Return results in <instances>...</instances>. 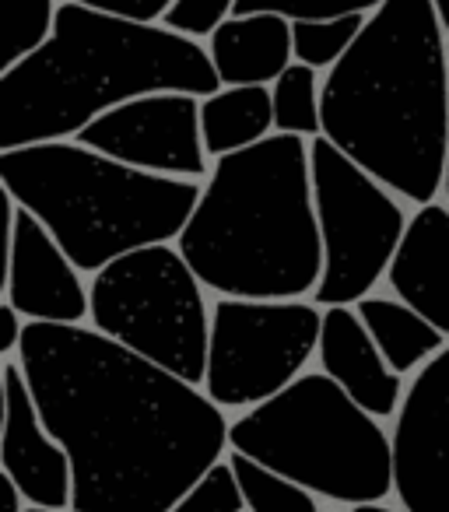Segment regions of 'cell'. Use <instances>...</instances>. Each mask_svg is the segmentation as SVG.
Listing matches in <instances>:
<instances>
[{
	"label": "cell",
	"mask_w": 449,
	"mask_h": 512,
	"mask_svg": "<svg viewBox=\"0 0 449 512\" xmlns=\"http://www.w3.org/2000/svg\"><path fill=\"white\" fill-rule=\"evenodd\" d=\"M442 186H446V193H449V151H446V179H442Z\"/></svg>",
	"instance_id": "obj_32"
},
{
	"label": "cell",
	"mask_w": 449,
	"mask_h": 512,
	"mask_svg": "<svg viewBox=\"0 0 449 512\" xmlns=\"http://www.w3.org/2000/svg\"><path fill=\"white\" fill-rule=\"evenodd\" d=\"M18 365L71 456V512H169L225 456L221 407L99 330L29 323Z\"/></svg>",
	"instance_id": "obj_1"
},
{
	"label": "cell",
	"mask_w": 449,
	"mask_h": 512,
	"mask_svg": "<svg viewBox=\"0 0 449 512\" xmlns=\"http://www.w3.org/2000/svg\"><path fill=\"white\" fill-rule=\"evenodd\" d=\"M57 25L53 0H0V71L8 74L25 57L43 50Z\"/></svg>",
	"instance_id": "obj_19"
},
{
	"label": "cell",
	"mask_w": 449,
	"mask_h": 512,
	"mask_svg": "<svg viewBox=\"0 0 449 512\" xmlns=\"http://www.w3.org/2000/svg\"><path fill=\"white\" fill-rule=\"evenodd\" d=\"M323 313L309 302L221 299L211 309L204 393L218 407H260L306 376Z\"/></svg>",
	"instance_id": "obj_9"
},
{
	"label": "cell",
	"mask_w": 449,
	"mask_h": 512,
	"mask_svg": "<svg viewBox=\"0 0 449 512\" xmlns=\"http://www.w3.org/2000/svg\"><path fill=\"white\" fill-rule=\"evenodd\" d=\"M0 467L4 477L22 488L29 505L71 512L74 470L71 456L46 432L25 372L18 362L4 365V435H0Z\"/></svg>",
	"instance_id": "obj_13"
},
{
	"label": "cell",
	"mask_w": 449,
	"mask_h": 512,
	"mask_svg": "<svg viewBox=\"0 0 449 512\" xmlns=\"http://www.w3.org/2000/svg\"><path fill=\"white\" fill-rule=\"evenodd\" d=\"M274 127V99L267 88H225L200 102V134L211 158H225L267 141Z\"/></svg>",
	"instance_id": "obj_18"
},
{
	"label": "cell",
	"mask_w": 449,
	"mask_h": 512,
	"mask_svg": "<svg viewBox=\"0 0 449 512\" xmlns=\"http://www.w3.org/2000/svg\"><path fill=\"white\" fill-rule=\"evenodd\" d=\"M25 512H67V509H46V505H25Z\"/></svg>",
	"instance_id": "obj_31"
},
{
	"label": "cell",
	"mask_w": 449,
	"mask_h": 512,
	"mask_svg": "<svg viewBox=\"0 0 449 512\" xmlns=\"http://www.w3.org/2000/svg\"><path fill=\"white\" fill-rule=\"evenodd\" d=\"M386 281L404 306L449 341V207H418L400 239Z\"/></svg>",
	"instance_id": "obj_15"
},
{
	"label": "cell",
	"mask_w": 449,
	"mask_h": 512,
	"mask_svg": "<svg viewBox=\"0 0 449 512\" xmlns=\"http://www.w3.org/2000/svg\"><path fill=\"white\" fill-rule=\"evenodd\" d=\"M365 29V15L334 18V22H292V46L299 64L306 67H334L344 53L355 46Z\"/></svg>",
	"instance_id": "obj_22"
},
{
	"label": "cell",
	"mask_w": 449,
	"mask_h": 512,
	"mask_svg": "<svg viewBox=\"0 0 449 512\" xmlns=\"http://www.w3.org/2000/svg\"><path fill=\"white\" fill-rule=\"evenodd\" d=\"M435 11H439L442 29H446V36H449V0H435Z\"/></svg>",
	"instance_id": "obj_29"
},
{
	"label": "cell",
	"mask_w": 449,
	"mask_h": 512,
	"mask_svg": "<svg viewBox=\"0 0 449 512\" xmlns=\"http://www.w3.org/2000/svg\"><path fill=\"white\" fill-rule=\"evenodd\" d=\"M393 491L404 512H449V348L414 376L393 421Z\"/></svg>",
	"instance_id": "obj_11"
},
{
	"label": "cell",
	"mask_w": 449,
	"mask_h": 512,
	"mask_svg": "<svg viewBox=\"0 0 449 512\" xmlns=\"http://www.w3.org/2000/svg\"><path fill=\"white\" fill-rule=\"evenodd\" d=\"M25 327H29V323H22V313H18L15 306L0 309V351H4V355L22 348Z\"/></svg>",
	"instance_id": "obj_27"
},
{
	"label": "cell",
	"mask_w": 449,
	"mask_h": 512,
	"mask_svg": "<svg viewBox=\"0 0 449 512\" xmlns=\"http://www.w3.org/2000/svg\"><path fill=\"white\" fill-rule=\"evenodd\" d=\"M229 11H236V0H176L169 15L162 18L165 29L179 32L186 39L214 36L221 25L229 22Z\"/></svg>",
	"instance_id": "obj_25"
},
{
	"label": "cell",
	"mask_w": 449,
	"mask_h": 512,
	"mask_svg": "<svg viewBox=\"0 0 449 512\" xmlns=\"http://www.w3.org/2000/svg\"><path fill=\"white\" fill-rule=\"evenodd\" d=\"M221 85L229 88H264L288 71L295 57L292 22L281 15H250L229 18L211 36L207 46Z\"/></svg>",
	"instance_id": "obj_16"
},
{
	"label": "cell",
	"mask_w": 449,
	"mask_h": 512,
	"mask_svg": "<svg viewBox=\"0 0 449 512\" xmlns=\"http://www.w3.org/2000/svg\"><path fill=\"white\" fill-rule=\"evenodd\" d=\"M179 253L221 299L299 302L323 278L313 169L302 137L274 134L214 162Z\"/></svg>",
	"instance_id": "obj_4"
},
{
	"label": "cell",
	"mask_w": 449,
	"mask_h": 512,
	"mask_svg": "<svg viewBox=\"0 0 449 512\" xmlns=\"http://www.w3.org/2000/svg\"><path fill=\"white\" fill-rule=\"evenodd\" d=\"M309 169L323 239V278L313 299L323 309L351 306L369 299L376 281L390 271L407 232L404 207L327 137H313Z\"/></svg>",
	"instance_id": "obj_8"
},
{
	"label": "cell",
	"mask_w": 449,
	"mask_h": 512,
	"mask_svg": "<svg viewBox=\"0 0 449 512\" xmlns=\"http://www.w3.org/2000/svg\"><path fill=\"white\" fill-rule=\"evenodd\" d=\"M358 320L365 323L369 337L376 341L379 355L386 358L397 376H407L414 369H425L442 348H446V337L418 316L411 306L393 299H379V295H369V299L358 302Z\"/></svg>",
	"instance_id": "obj_17"
},
{
	"label": "cell",
	"mask_w": 449,
	"mask_h": 512,
	"mask_svg": "<svg viewBox=\"0 0 449 512\" xmlns=\"http://www.w3.org/2000/svg\"><path fill=\"white\" fill-rule=\"evenodd\" d=\"M386 0H236L232 18L281 15L288 22H334V18L379 11Z\"/></svg>",
	"instance_id": "obj_23"
},
{
	"label": "cell",
	"mask_w": 449,
	"mask_h": 512,
	"mask_svg": "<svg viewBox=\"0 0 449 512\" xmlns=\"http://www.w3.org/2000/svg\"><path fill=\"white\" fill-rule=\"evenodd\" d=\"M351 512H393V509H386L383 502H372V505H355Z\"/></svg>",
	"instance_id": "obj_30"
},
{
	"label": "cell",
	"mask_w": 449,
	"mask_h": 512,
	"mask_svg": "<svg viewBox=\"0 0 449 512\" xmlns=\"http://www.w3.org/2000/svg\"><path fill=\"white\" fill-rule=\"evenodd\" d=\"M0 495H4V512H25V505H29V498L11 477H0Z\"/></svg>",
	"instance_id": "obj_28"
},
{
	"label": "cell",
	"mask_w": 449,
	"mask_h": 512,
	"mask_svg": "<svg viewBox=\"0 0 449 512\" xmlns=\"http://www.w3.org/2000/svg\"><path fill=\"white\" fill-rule=\"evenodd\" d=\"M316 355H320L323 376L334 379L365 414L393 418L400 411L404 404L400 376L386 365L376 341L351 306L323 309V334Z\"/></svg>",
	"instance_id": "obj_14"
},
{
	"label": "cell",
	"mask_w": 449,
	"mask_h": 512,
	"mask_svg": "<svg viewBox=\"0 0 449 512\" xmlns=\"http://www.w3.org/2000/svg\"><path fill=\"white\" fill-rule=\"evenodd\" d=\"M169 512H246L243 488L236 481V470L229 460H221L218 467H211L200 484H193Z\"/></svg>",
	"instance_id": "obj_24"
},
{
	"label": "cell",
	"mask_w": 449,
	"mask_h": 512,
	"mask_svg": "<svg viewBox=\"0 0 449 512\" xmlns=\"http://www.w3.org/2000/svg\"><path fill=\"white\" fill-rule=\"evenodd\" d=\"M88 299L92 330L186 383H204L211 316L179 249L144 246L120 256L95 274Z\"/></svg>",
	"instance_id": "obj_7"
},
{
	"label": "cell",
	"mask_w": 449,
	"mask_h": 512,
	"mask_svg": "<svg viewBox=\"0 0 449 512\" xmlns=\"http://www.w3.org/2000/svg\"><path fill=\"white\" fill-rule=\"evenodd\" d=\"M4 193L36 214L78 271H106L144 246L179 239L197 211L193 179L130 169L81 144L53 141L0 151Z\"/></svg>",
	"instance_id": "obj_5"
},
{
	"label": "cell",
	"mask_w": 449,
	"mask_h": 512,
	"mask_svg": "<svg viewBox=\"0 0 449 512\" xmlns=\"http://www.w3.org/2000/svg\"><path fill=\"white\" fill-rule=\"evenodd\" d=\"M71 4H81V8L102 11V15H113V18H127V22L151 25L169 15V8L176 0H71Z\"/></svg>",
	"instance_id": "obj_26"
},
{
	"label": "cell",
	"mask_w": 449,
	"mask_h": 512,
	"mask_svg": "<svg viewBox=\"0 0 449 512\" xmlns=\"http://www.w3.org/2000/svg\"><path fill=\"white\" fill-rule=\"evenodd\" d=\"M274 127L292 137H323L320 95H316V74L306 64H292L274 81Z\"/></svg>",
	"instance_id": "obj_21"
},
{
	"label": "cell",
	"mask_w": 449,
	"mask_h": 512,
	"mask_svg": "<svg viewBox=\"0 0 449 512\" xmlns=\"http://www.w3.org/2000/svg\"><path fill=\"white\" fill-rule=\"evenodd\" d=\"M229 446L351 509L383 502L393 491V439L323 372H306L232 421Z\"/></svg>",
	"instance_id": "obj_6"
},
{
	"label": "cell",
	"mask_w": 449,
	"mask_h": 512,
	"mask_svg": "<svg viewBox=\"0 0 449 512\" xmlns=\"http://www.w3.org/2000/svg\"><path fill=\"white\" fill-rule=\"evenodd\" d=\"M8 306H15L29 323L60 327H81V320L92 316V299L81 285L78 267L25 207H15L11 221Z\"/></svg>",
	"instance_id": "obj_12"
},
{
	"label": "cell",
	"mask_w": 449,
	"mask_h": 512,
	"mask_svg": "<svg viewBox=\"0 0 449 512\" xmlns=\"http://www.w3.org/2000/svg\"><path fill=\"white\" fill-rule=\"evenodd\" d=\"M162 92L204 99L221 92L197 39L67 0L43 50L0 74V148L78 137L109 109Z\"/></svg>",
	"instance_id": "obj_3"
},
{
	"label": "cell",
	"mask_w": 449,
	"mask_h": 512,
	"mask_svg": "<svg viewBox=\"0 0 449 512\" xmlns=\"http://www.w3.org/2000/svg\"><path fill=\"white\" fill-rule=\"evenodd\" d=\"M229 463H232V470H236L239 488H243L246 512H320L313 491L288 481V477L274 474V470L260 467L250 456L232 453Z\"/></svg>",
	"instance_id": "obj_20"
},
{
	"label": "cell",
	"mask_w": 449,
	"mask_h": 512,
	"mask_svg": "<svg viewBox=\"0 0 449 512\" xmlns=\"http://www.w3.org/2000/svg\"><path fill=\"white\" fill-rule=\"evenodd\" d=\"M323 137L372 179L428 207L446 179L449 67L435 0H386L330 67Z\"/></svg>",
	"instance_id": "obj_2"
},
{
	"label": "cell",
	"mask_w": 449,
	"mask_h": 512,
	"mask_svg": "<svg viewBox=\"0 0 449 512\" xmlns=\"http://www.w3.org/2000/svg\"><path fill=\"white\" fill-rule=\"evenodd\" d=\"M78 144L155 176L200 179L207 172L197 95L162 92L123 102L88 123Z\"/></svg>",
	"instance_id": "obj_10"
}]
</instances>
